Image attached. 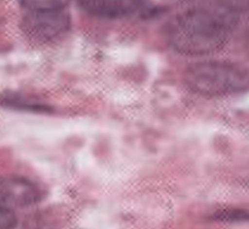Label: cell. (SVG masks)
Wrapping results in <instances>:
<instances>
[{"instance_id":"1","label":"cell","mask_w":249,"mask_h":229,"mask_svg":"<svg viewBox=\"0 0 249 229\" xmlns=\"http://www.w3.org/2000/svg\"><path fill=\"white\" fill-rule=\"evenodd\" d=\"M235 11L227 4H211L191 9L171 24L169 41L186 55H204L220 49L236 22Z\"/></svg>"},{"instance_id":"2","label":"cell","mask_w":249,"mask_h":229,"mask_svg":"<svg viewBox=\"0 0 249 229\" xmlns=\"http://www.w3.org/2000/svg\"><path fill=\"white\" fill-rule=\"evenodd\" d=\"M186 86L195 93L222 97L249 90V70L227 61H201L190 65L184 73Z\"/></svg>"},{"instance_id":"3","label":"cell","mask_w":249,"mask_h":229,"mask_svg":"<svg viewBox=\"0 0 249 229\" xmlns=\"http://www.w3.org/2000/svg\"><path fill=\"white\" fill-rule=\"evenodd\" d=\"M69 23V17L64 10L29 12L22 21V28L30 38L46 42L67 31Z\"/></svg>"},{"instance_id":"4","label":"cell","mask_w":249,"mask_h":229,"mask_svg":"<svg viewBox=\"0 0 249 229\" xmlns=\"http://www.w3.org/2000/svg\"><path fill=\"white\" fill-rule=\"evenodd\" d=\"M39 190L28 180L13 177H0V206L12 209L27 207L39 200Z\"/></svg>"},{"instance_id":"5","label":"cell","mask_w":249,"mask_h":229,"mask_svg":"<svg viewBox=\"0 0 249 229\" xmlns=\"http://www.w3.org/2000/svg\"><path fill=\"white\" fill-rule=\"evenodd\" d=\"M87 13L102 17H121L139 10L145 0H78Z\"/></svg>"},{"instance_id":"6","label":"cell","mask_w":249,"mask_h":229,"mask_svg":"<svg viewBox=\"0 0 249 229\" xmlns=\"http://www.w3.org/2000/svg\"><path fill=\"white\" fill-rule=\"evenodd\" d=\"M69 0H20L28 12H47L64 10Z\"/></svg>"},{"instance_id":"7","label":"cell","mask_w":249,"mask_h":229,"mask_svg":"<svg viewBox=\"0 0 249 229\" xmlns=\"http://www.w3.org/2000/svg\"><path fill=\"white\" fill-rule=\"evenodd\" d=\"M17 217L12 209L0 206V229H14Z\"/></svg>"}]
</instances>
